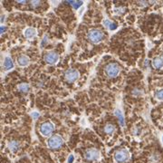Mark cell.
<instances>
[{"label":"cell","mask_w":163,"mask_h":163,"mask_svg":"<svg viewBox=\"0 0 163 163\" xmlns=\"http://www.w3.org/2000/svg\"><path fill=\"white\" fill-rule=\"evenodd\" d=\"M7 149L11 152H17L20 149V143L17 141H10L7 143Z\"/></svg>","instance_id":"obj_10"},{"label":"cell","mask_w":163,"mask_h":163,"mask_svg":"<svg viewBox=\"0 0 163 163\" xmlns=\"http://www.w3.org/2000/svg\"><path fill=\"white\" fill-rule=\"evenodd\" d=\"M44 59L48 64H54L57 63L58 59H59V54L55 51H50L44 54Z\"/></svg>","instance_id":"obj_7"},{"label":"cell","mask_w":163,"mask_h":163,"mask_svg":"<svg viewBox=\"0 0 163 163\" xmlns=\"http://www.w3.org/2000/svg\"><path fill=\"white\" fill-rule=\"evenodd\" d=\"M49 42V37L48 36H44V38L42 39V42H41V47H44V46H45L46 44H48Z\"/></svg>","instance_id":"obj_24"},{"label":"cell","mask_w":163,"mask_h":163,"mask_svg":"<svg viewBox=\"0 0 163 163\" xmlns=\"http://www.w3.org/2000/svg\"><path fill=\"white\" fill-rule=\"evenodd\" d=\"M37 32L34 27H27L25 31H24V36L28 38V39H33L36 36Z\"/></svg>","instance_id":"obj_11"},{"label":"cell","mask_w":163,"mask_h":163,"mask_svg":"<svg viewBox=\"0 0 163 163\" xmlns=\"http://www.w3.org/2000/svg\"><path fill=\"white\" fill-rule=\"evenodd\" d=\"M149 159H150L151 162H157V161L159 160V156L157 153H153L152 155L150 156Z\"/></svg>","instance_id":"obj_23"},{"label":"cell","mask_w":163,"mask_h":163,"mask_svg":"<svg viewBox=\"0 0 163 163\" xmlns=\"http://www.w3.org/2000/svg\"><path fill=\"white\" fill-rule=\"evenodd\" d=\"M104 26H105L109 30H111V31H113V30H115L116 28L118 27V26L115 24V23H113V22H112V21H110V20H108V19H105L104 20Z\"/></svg>","instance_id":"obj_16"},{"label":"cell","mask_w":163,"mask_h":163,"mask_svg":"<svg viewBox=\"0 0 163 163\" xmlns=\"http://www.w3.org/2000/svg\"><path fill=\"white\" fill-rule=\"evenodd\" d=\"M74 156L73 155V154H71L69 157H68V161H67V163H74Z\"/></svg>","instance_id":"obj_28"},{"label":"cell","mask_w":163,"mask_h":163,"mask_svg":"<svg viewBox=\"0 0 163 163\" xmlns=\"http://www.w3.org/2000/svg\"><path fill=\"white\" fill-rule=\"evenodd\" d=\"M13 67H14V63L12 59L10 57L6 56L3 62V69L6 70V71H8V70H11Z\"/></svg>","instance_id":"obj_12"},{"label":"cell","mask_w":163,"mask_h":163,"mask_svg":"<svg viewBox=\"0 0 163 163\" xmlns=\"http://www.w3.org/2000/svg\"><path fill=\"white\" fill-rule=\"evenodd\" d=\"M87 36H88V39L90 42L94 43V44H97V43H100L103 40L104 34L100 29H91L88 32Z\"/></svg>","instance_id":"obj_1"},{"label":"cell","mask_w":163,"mask_h":163,"mask_svg":"<svg viewBox=\"0 0 163 163\" xmlns=\"http://www.w3.org/2000/svg\"><path fill=\"white\" fill-rule=\"evenodd\" d=\"M63 143H64V139H63L62 136L58 135V134L52 135L47 139V146L52 149H59L63 145Z\"/></svg>","instance_id":"obj_3"},{"label":"cell","mask_w":163,"mask_h":163,"mask_svg":"<svg viewBox=\"0 0 163 163\" xmlns=\"http://www.w3.org/2000/svg\"><path fill=\"white\" fill-rule=\"evenodd\" d=\"M162 57H163V54H162Z\"/></svg>","instance_id":"obj_34"},{"label":"cell","mask_w":163,"mask_h":163,"mask_svg":"<svg viewBox=\"0 0 163 163\" xmlns=\"http://www.w3.org/2000/svg\"><path fill=\"white\" fill-rule=\"evenodd\" d=\"M155 98L158 101H163V89L158 90L155 92Z\"/></svg>","instance_id":"obj_21"},{"label":"cell","mask_w":163,"mask_h":163,"mask_svg":"<svg viewBox=\"0 0 163 163\" xmlns=\"http://www.w3.org/2000/svg\"><path fill=\"white\" fill-rule=\"evenodd\" d=\"M17 3H18V4H21V5H25V4H26L27 2H26V1H17Z\"/></svg>","instance_id":"obj_31"},{"label":"cell","mask_w":163,"mask_h":163,"mask_svg":"<svg viewBox=\"0 0 163 163\" xmlns=\"http://www.w3.org/2000/svg\"><path fill=\"white\" fill-rule=\"evenodd\" d=\"M129 159H130V153L125 149H119L114 153V159L118 163H124Z\"/></svg>","instance_id":"obj_4"},{"label":"cell","mask_w":163,"mask_h":163,"mask_svg":"<svg viewBox=\"0 0 163 163\" xmlns=\"http://www.w3.org/2000/svg\"><path fill=\"white\" fill-rule=\"evenodd\" d=\"M126 12V7L125 6H117L113 8V14L115 16H122Z\"/></svg>","instance_id":"obj_17"},{"label":"cell","mask_w":163,"mask_h":163,"mask_svg":"<svg viewBox=\"0 0 163 163\" xmlns=\"http://www.w3.org/2000/svg\"><path fill=\"white\" fill-rule=\"evenodd\" d=\"M17 64L18 65L24 67V66H27L30 64V59L27 55L25 54H21L17 57Z\"/></svg>","instance_id":"obj_9"},{"label":"cell","mask_w":163,"mask_h":163,"mask_svg":"<svg viewBox=\"0 0 163 163\" xmlns=\"http://www.w3.org/2000/svg\"><path fill=\"white\" fill-rule=\"evenodd\" d=\"M29 89H30L29 85L27 84H26V83L21 84L18 85V91L20 92H23V94H26V92H27L29 91Z\"/></svg>","instance_id":"obj_18"},{"label":"cell","mask_w":163,"mask_h":163,"mask_svg":"<svg viewBox=\"0 0 163 163\" xmlns=\"http://www.w3.org/2000/svg\"><path fill=\"white\" fill-rule=\"evenodd\" d=\"M121 72V66L116 63H110L105 66V74L110 78L118 76Z\"/></svg>","instance_id":"obj_2"},{"label":"cell","mask_w":163,"mask_h":163,"mask_svg":"<svg viewBox=\"0 0 163 163\" xmlns=\"http://www.w3.org/2000/svg\"><path fill=\"white\" fill-rule=\"evenodd\" d=\"M142 133V129H141V127H139V126H135L133 129H132V134L134 136H139V135H141Z\"/></svg>","instance_id":"obj_22"},{"label":"cell","mask_w":163,"mask_h":163,"mask_svg":"<svg viewBox=\"0 0 163 163\" xmlns=\"http://www.w3.org/2000/svg\"><path fill=\"white\" fill-rule=\"evenodd\" d=\"M64 78L68 83H74L79 78V72L75 69H69L64 74Z\"/></svg>","instance_id":"obj_8"},{"label":"cell","mask_w":163,"mask_h":163,"mask_svg":"<svg viewBox=\"0 0 163 163\" xmlns=\"http://www.w3.org/2000/svg\"><path fill=\"white\" fill-rule=\"evenodd\" d=\"M39 116H40V113L36 111H34V112H31V117L34 119V120H36L39 118Z\"/></svg>","instance_id":"obj_26"},{"label":"cell","mask_w":163,"mask_h":163,"mask_svg":"<svg viewBox=\"0 0 163 163\" xmlns=\"http://www.w3.org/2000/svg\"><path fill=\"white\" fill-rule=\"evenodd\" d=\"M149 60H148V59H146V60L144 61L143 66H144V67H148V66H149Z\"/></svg>","instance_id":"obj_30"},{"label":"cell","mask_w":163,"mask_h":163,"mask_svg":"<svg viewBox=\"0 0 163 163\" xmlns=\"http://www.w3.org/2000/svg\"><path fill=\"white\" fill-rule=\"evenodd\" d=\"M68 3L70 5H72L74 9H79L82 6L84 5V2L83 1H69Z\"/></svg>","instance_id":"obj_20"},{"label":"cell","mask_w":163,"mask_h":163,"mask_svg":"<svg viewBox=\"0 0 163 163\" xmlns=\"http://www.w3.org/2000/svg\"><path fill=\"white\" fill-rule=\"evenodd\" d=\"M6 31V27L5 26H1V31H0L1 32V34H3Z\"/></svg>","instance_id":"obj_29"},{"label":"cell","mask_w":163,"mask_h":163,"mask_svg":"<svg viewBox=\"0 0 163 163\" xmlns=\"http://www.w3.org/2000/svg\"><path fill=\"white\" fill-rule=\"evenodd\" d=\"M39 131H40V132L43 136H45V137L50 136L51 137V134L54 131V125L52 122H44V123L41 124V126L39 128Z\"/></svg>","instance_id":"obj_5"},{"label":"cell","mask_w":163,"mask_h":163,"mask_svg":"<svg viewBox=\"0 0 163 163\" xmlns=\"http://www.w3.org/2000/svg\"><path fill=\"white\" fill-rule=\"evenodd\" d=\"M84 158L87 160L90 161H94V160H98L100 159V152L97 149L94 148H90L88 149L85 153H84Z\"/></svg>","instance_id":"obj_6"},{"label":"cell","mask_w":163,"mask_h":163,"mask_svg":"<svg viewBox=\"0 0 163 163\" xmlns=\"http://www.w3.org/2000/svg\"><path fill=\"white\" fill-rule=\"evenodd\" d=\"M152 65L155 69H161L163 67V57L162 56L155 57L152 61Z\"/></svg>","instance_id":"obj_14"},{"label":"cell","mask_w":163,"mask_h":163,"mask_svg":"<svg viewBox=\"0 0 163 163\" xmlns=\"http://www.w3.org/2000/svg\"><path fill=\"white\" fill-rule=\"evenodd\" d=\"M42 5L41 1H31L30 2V6L34 8H37L38 6H40Z\"/></svg>","instance_id":"obj_25"},{"label":"cell","mask_w":163,"mask_h":163,"mask_svg":"<svg viewBox=\"0 0 163 163\" xmlns=\"http://www.w3.org/2000/svg\"><path fill=\"white\" fill-rule=\"evenodd\" d=\"M115 126L113 125V124H112V123H107L105 126H104V129H103V131H104V132L105 133H107V134H112L114 132H115Z\"/></svg>","instance_id":"obj_15"},{"label":"cell","mask_w":163,"mask_h":163,"mask_svg":"<svg viewBox=\"0 0 163 163\" xmlns=\"http://www.w3.org/2000/svg\"><path fill=\"white\" fill-rule=\"evenodd\" d=\"M114 114H115L116 117L118 118L121 126L122 127H124L125 126V119H124V115H123L122 112L120 109H116L115 112H114Z\"/></svg>","instance_id":"obj_13"},{"label":"cell","mask_w":163,"mask_h":163,"mask_svg":"<svg viewBox=\"0 0 163 163\" xmlns=\"http://www.w3.org/2000/svg\"><path fill=\"white\" fill-rule=\"evenodd\" d=\"M4 20H5V16L3 15L2 17H1V23H4Z\"/></svg>","instance_id":"obj_32"},{"label":"cell","mask_w":163,"mask_h":163,"mask_svg":"<svg viewBox=\"0 0 163 163\" xmlns=\"http://www.w3.org/2000/svg\"><path fill=\"white\" fill-rule=\"evenodd\" d=\"M132 94L134 97H139V96H142L143 94V91L141 88H134L132 92Z\"/></svg>","instance_id":"obj_19"},{"label":"cell","mask_w":163,"mask_h":163,"mask_svg":"<svg viewBox=\"0 0 163 163\" xmlns=\"http://www.w3.org/2000/svg\"><path fill=\"white\" fill-rule=\"evenodd\" d=\"M149 4H150V3H149V2H147V1H141V2L138 3V6H142V7H146V6H148Z\"/></svg>","instance_id":"obj_27"},{"label":"cell","mask_w":163,"mask_h":163,"mask_svg":"<svg viewBox=\"0 0 163 163\" xmlns=\"http://www.w3.org/2000/svg\"><path fill=\"white\" fill-rule=\"evenodd\" d=\"M162 143H163V137H162Z\"/></svg>","instance_id":"obj_33"}]
</instances>
